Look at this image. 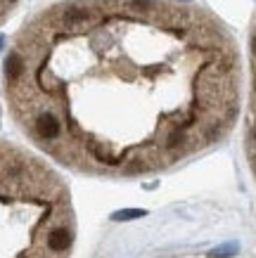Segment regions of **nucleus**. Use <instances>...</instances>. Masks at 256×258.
<instances>
[{"mask_svg":"<svg viewBox=\"0 0 256 258\" xmlns=\"http://www.w3.org/2000/svg\"><path fill=\"white\" fill-rule=\"evenodd\" d=\"M33 128H36V135L40 140H57L60 133H62V123H60V118L55 116L53 111L38 114L36 121H33Z\"/></svg>","mask_w":256,"mask_h":258,"instance_id":"obj_1","label":"nucleus"},{"mask_svg":"<svg viewBox=\"0 0 256 258\" xmlns=\"http://www.w3.org/2000/svg\"><path fill=\"white\" fill-rule=\"evenodd\" d=\"M140 216H145V211H142V209H131V211L114 213V220H131V218H140Z\"/></svg>","mask_w":256,"mask_h":258,"instance_id":"obj_6","label":"nucleus"},{"mask_svg":"<svg viewBox=\"0 0 256 258\" xmlns=\"http://www.w3.org/2000/svg\"><path fill=\"white\" fill-rule=\"evenodd\" d=\"M22 74H24V59L17 52H12L8 57V62H5V76H8V81L15 83L17 79H22Z\"/></svg>","mask_w":256,"mask_h":258,"instance_id":"obj_4","label":"nucleus"},{"mask_svg":"<svg viewBox=\"0 0 256 258\" xmlns=\"http://www.w3.org/2000/svg\"><path fill=\"white\" fill-rule=\"evenodd\" d=\"M0 47H3V38H0Z\"/></svg>","mask_w":256,"mask_h":258,"instance_id":"obj_8","label":"nucleus"},{"mask_svg":"<svg viewBox=\"0 0 256 258\" xmlns=\"http://www.w3.org/2000/svg\"><path fill=\"white\" fill-rule=\"evenodd\" d=\"M71 230L69 227H64V225H60V227H53L50 230V235H47V249L53 251V253H64V251L71 246Z\"/></svg>","mask_w":256,"mask_h":258,"instance_id":"obj_2","label":"nucleus"},{"mask_svg":"<svg viewBox=\"0 0 256 258\" xmlns=\"http://www.w3.org/2000/svg\"><path fill=\"white\" fill-rule=\"evenodd\" d=\"M251 47H254V55H256V36H254V40H251Z\"/></svg>","mask_w":256,"mask_h":258,"instance_id":"obj_7","label":"nucleus"},{"mask_svg":"<svg viewBox=\"0 0 256 258\" xmlns=\"http://www.w3.org/2000/svg\"><path fill=\"white\" fill-rule=\"evenodd\" d=\"M10 3H15V0H10Z\"/></svg>","mask_w":256,"mask_h":258,"instance_id":"obj_9","label":"nucleus"},{"mask_svg":"<svg viewBox=\"0 0 256 258\" xmlns=\"http://www.w3.org/2000/svg\"><path fill=\"white\" fill-rule=\"evenodd\" d=\"M90 17H93V12H90L88 8H78V5H74V8L64 10L62 22L67 24V26H78V24L90 22Z\"/></svg>","mask_w":256,"mask_h":258,"instance_id":"obj_3","label":"nucleus"},{"mask_svg":"<svg viewBox=\"0 0 256 258\" xmlns=\"http://www.w3.org/2000/svg\"><path fill=\"white\" fill-rule=\"evenodd\" d=\"M237 249H240V244H237V242H228V244H223V246L214 249L209 256L211 258H230V256H235V253H237Z\"/></svg>","mask_w":256,"mask_h":258,"instance_id":"obj_5","label":"nucleus"}]
</instances>
